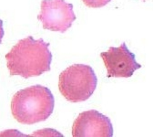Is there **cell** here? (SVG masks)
<instances>
[{
  "instance_id": "ba28073f",
  "label": "cell",
  "mask_w": 153,
  "mask_h": 137,
  "mask_svg": "<svg viewBox=\"0 0 153 137\" xmlns=\"http://www.w3.org/2000/svg\"><path fill=\"white\" fill-rule=\"evenodd\" d=\"M4 35H5V31H4V28H3V21L0 19V44L2 42Z\"/></svg>"
},
{
  "instance_id": "277c9868",
  "label": "cell",
  "mask_w": 153,
  "mask_h": 137,
  "mask_svg": "<svg viewBox=\"0 0 153 137\" xmlns=\"http://www.w3.org/2000/svg\"><path fill=\"white\" fill-rule=\"evenodd\" d=\"M37 19L42 22L44 29L64 33L71 28L76 15L73 5L65 0H42Z\"/></svg>"
},
{
  "instance_id": "9c48e42d",
  "label": "cell",
  "mask_w": 153,
  "mask_h": 137,
  "mask_svg": "<svg viewBox=\"0 0 153 137\" xmlns=\"http://www.w3.org/2000/svg\"><path fill=\"white\" fill-rule=\"evenodd\" d=\"M143 1H145V0H143Z\"/></svg>"
},
{
  "instance_id": "6da1fadb",
  "label": "cell",
  "mask_w": 153,
  "mask_h": 137,
  "mask_svg": "<svg viewBox=\"0 0 153 137\" xmlns=\"http://www.w3.org/2000/svg\"><path fill=\"white\" fill-rule=\"evenodd\" d=\"M6 58L10 76L28 79L50 70L52 54L49 43L28 36L19 40L6 55Z\"/></svg>"
},
{
  "instance_id": "7a4b0ae2",
  "label": "cell",
  "mask_w": 153,
  "mask_h": 137,
  "mask_svg": "<svg viewBox=\"0 0 153 137\" xmlns=\"http://www.w3.org/2000/svg\"><path fill=\"white\" fill-rule=\"evenodd\" d=\"M55 99L50 90L33 85L15 93L11 101V112L21 124H35L46 121L52 114Z\"/></svg>"
},
{
  "instance_id": "3957f363",
  "label": "cell",
  "mask_w": 153,
  "mask_h": 137,
  "mask_svg": "<svg viewBox=\"0 0 153 137\" xmlns=\"http://www.w3.org/2000/svg\"><path fill=\"white\" fill-rule=\"evenodd\" d=\"M97 83L98 78L90 66L74 64L60 73L59 89L66 100L76 103L89 99Z\"/></svg>"
},
{
  "instance_id": "8992f818",
  "label": "cell",
  "mask_w": 153,
  "mask_h": 137,
  "mask_svg": "<svg viewBox=\"0 0 153 137\" xmlns=\"http://www.w3.org/2000/svg\"><path fill=\"white\" fill-rule=\"evenodd\" d=\"M113 133L110 119L96 110L81 112L72 125L74 137H111Z\"/></svg>"
},
{
  "instance_id": "52a82bcc",
  "label": "cell",
  "mask_w": 153,
  "mask_h": 137,
  "mask_svg": "<svg viewBox=\"0 0 153 137\" xmlns=\"http://www.w3.org/2000/svg\"><path fill=\"white\" fill-rule=\"evenodd\" d=\"M111 0H82V2L88 7L91 8H100L107 4H108Z\"/></svg>"
},
{
  "instance_id": "5b68a950",
  "label": "cell",
  "mask_w": 153,
  "mask_h": 137,
  "mask_svg": "<svg viewBox=\"0 0 153 137\" xmlns=\"http://www.w3.org/2000/svg\"><path fill=\"white\" fill-rule=\"evenodd\" d=\"M100 57L107 69L108 78H129L135 70L141 68L136 61L135 55L127 48L125 43L120 47H110L108 51L101 52Z\"/></svg>"
}]
</instances>
